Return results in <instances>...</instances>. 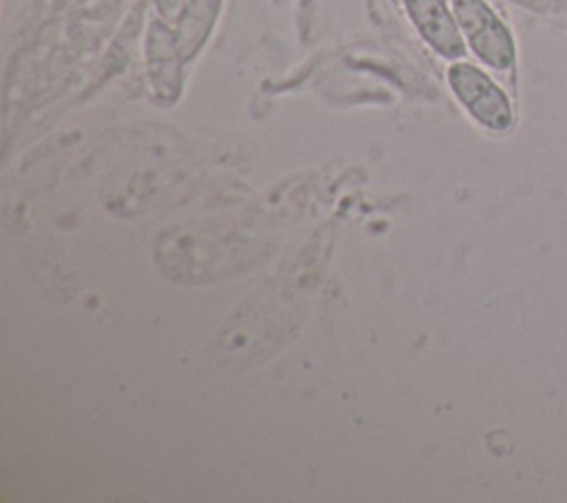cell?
<instances>
[{
  "mask_svg": "<svg viewBox=\"0 0 567 503\" xmlns=\"http://www.w3.org/2000/svg\"><path fill=\"white\" fill-rule=\"evenodd\" d=\"M221 0H188L179 18L175 20V35L182 51V58L190 62L199 49L206 44L217 13H219Z\"/></svg>",
  "mask_w": 567,
  "mask_h": 503,
  "instance_id": "obj_5",
  "label": "cell"
},
{
  "mask_svg": "<svg viewBox=\"0 0 567 503\" xmlns=\"http://www.w3.org/2000/svg\"><path fill=\"white\" fill-rule=\"evenodd\" d=\"M454 18L472 53L494 71H507L516 60V44L507 24L485 0H452Z\"/></svg>",
  "mask_w": 567,
  "mask_h": 503,
  "instance_id": "obj_2",
  "label": "cell"
},
{
  "mask_svg": "<svg viewBox=\"0 0 567 503\" xmlns=\"http://www.w3.org/2000/svg\"><path fill=\"white\" fill-rule=\"evenodd\" d=\"M423 42L445 60H461L467 51L454 11L445 0H401Z\"/></svg>",
  "mask_w": 567,
  "mask_h": 503,
  "instance_id": "obj_4",
  "label": "cell"
},
{
  "mask_svg": "<svg viewBox=\"0 0 567 503\" xmlns=\"http://www.w3.org/2000/svg\"><path fill=\"white\" fill-rule=\"evenodd\" d=\"M144 62L148 84L157 104H175L182 95V66L186 64V60L182 58L175 29H171L164 18H153L148 22L144 40Z\"/></svg>",
  "mask_w": 567,
  "mask_h": 503,
  "instance_id": "obj_3",
  "label": "cell"
},
{
  "mask_svg": "<svg viewBox=\"0 0 567 503\" xmlns=\"http://www.w3.org/2000/svg\"><path fill=\"white\" fill-rule=\"evenodd\" d=\"M447 86L467 115L492 133H505L514 124V109L505 91L476 64L454 60L447 69Z\"/></svg>",
  "mask_w": 567,
  "mask_h": 503,
  "instance_id": "obj_1",
  "label": "cell"
},
{
  "mask_svg": "<svg viewBox=\"0 0 567 503\" xmlns=\"http://www.w3.org/2000/svg\"><path fill=\"white\" fill-rule=\"evenodd\" d=\"M188 0H153L159 18H164L166 22H175L179 18V13L184 11Z\"/></svg>",
  "mask_w": 567,
  "mask_h": 503,
  "instance_id": "obj_6",
  "label": "cell"
}]
</instances>
